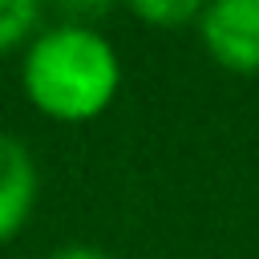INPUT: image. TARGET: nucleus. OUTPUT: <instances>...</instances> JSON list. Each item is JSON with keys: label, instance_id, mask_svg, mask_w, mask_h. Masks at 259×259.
Returning <instances> with one entry per match:
<instances>
[{"label": "nucleus", "instance_id": "obj_1", "mask_svg": "<svg viewBox=\"0 0 259 259\" xmlns=\"http://www.w3.org/2000/svg\"><path fill=\"white\" fill-rule=\"evenodd\" d=\"M117 53L89 24H57L40 32L24 57V89L36 109L81 121L101 113L117 93Z\"/></svg>", "mask_w": 259, "mask_h": 259}, {"label": "nucleus", "instance_id": "obj_2", "mask_svg": "<svg viewBox=\"0 0 259 259\" xmlns=\"http://www.w3.org/2000/svg\"><path fill=\"white\" fill-rule=\"evenodd\" d=\"M210 57L235 73H259V0H219L202 12Z\"/></svg>", "mask_w": 259, "mask_h": 259}, {"label": "nucleus", "instance_id": "obj_3", "mask_svg": "<svg viewBox=\"0 0 259 259\" xmlns=\"http://www.w3.org/2000/svg\"><path fill=\"white\" fill-rule=\"evenodd\" d=\"M36 202V166L24 142L0 134V243L12 239Z\"/></svg>", "mask_w": 259, "mask_h": 259}, {"label": "nucleus", "instance_id": "obj_4", "mask_svg": "<svg viewBox=\"0 0 259 259\" xmlns=\"http://www.w3.org/2000/svg\"><path fill=\"white\" fill-rule=\"evenodd\" d=\"M40 20V8L32 0H0V49L20 45Z\"/></svg>", "mask_w": 259, "mask_h": 259}, {"label": "nucleus", "instance_id": "obj_5", "mask_svg": "<svg viewBox=\"0 0 259 259\" xmlns=\"http://www.w3.org/2000/svg\"><path fill=\"white\" fill-rule=\"evenodd\" d=\"M134 12L154 24H182V20L198 16V4L194 0H138Z\"/></svg>", "mask_w": 259, "mask_h": 259}, {"label": "nucleus", "instance_id": "obj_6", "mask_svg": "<svg viewBox=\"0 0 259 259\" xmlns=\"http://www.w3.org/2000/svg\"><path fill=\"white\" fill-rule=\"evenodd\" d=\"M53 259H109V255H101V251H93V247H65V251H57Z\"/></svg>", "mask_w": 259, "mask_h": 259}]
</instances>
